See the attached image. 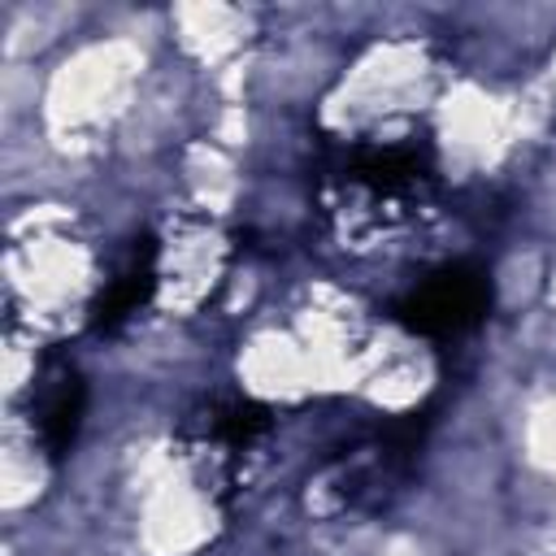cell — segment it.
<instances>
[{
    "label": "cell",
    "instance_id": "6",
    "mask_svg": "<svg viewBox=\"0 0 556 556\" xmlns=\"http://www.w3.org/2000/svg\"><path fill=\"white\" fill-rule=\"evenodd\" d=\"M87 387L74 365H48L30 391V434L48 460H61L83 426Z\"/></svg>",
    "mask_w": 556,
    "mask_h": 556
},
{
    "label": "cell",
    "instance_id": "1",
    "mask_svg": "<svg viewBox=\"0 0 556 556\" xmlns=\"http://www.w3.org/2000/svg\"><path fill=\"white\" fill-rule=\"evenodd\" d=\"M434 191V161L417 139L352 143L317 178V208L343 248L404 230Z\"/></svg>",
    "mask_w": 556,
    "mask_h": 556
},
{
    "label": "cell",
    "instance_id": "5",
    "mask_svg": "<svg viewBox=\"0 0 556 556\" xmlns=\"http://www.w3.org/2000/svg\"><path fill=\"white\" fill-rule=\"evenodd\" d=\"M156 295H161V239L139 235L126 243V252L117 256V265L104 278V287L87 304V321H91V330L113 334L130 317H139Z\"/></svg>",
    "mask_w": 556,
    "mask_h": 556
},
{
    "label": "cell",
    "instance_id": "2",
    "mask_svg": "<svg viewBox=\"0 0 556 556\" xmlns=\"http://www.w3.org/2000/svg\"><path fill=\"white\" fill-rule=\"evenodd\" d=\"M421 430H426V421L400 417V421H387V426L361 434L343 452H334L321 465V473L308 482V508L321 517L387 508L404 491V482L417 465Z\"/></svg>",
    "mask_w": 556,
    "mask_h": 556
},
{
    "label": "cell",
    "instance_id": "3",
    "mask_svg": "<svg viewBox=\"0 0 556 556\" xmlns=\"http://www.w3.org/2000/svg\"><path fill=\"white\" fill-rule=\"evenodd\" d=\"M269 430H274V413L265 404L243 400V395H217V400L195 404L182 417L174 443L187 469L195 473V482L213 500H226L243 486L248 465L265 447Z\"/></svg>",
    "mask_w": 556,
    "mask_h": 556
},
{
    "label": "cell",
    "instance_id": "4",
    "mask_svg": "<svg viewBox=\"0 0 556 556\" xmlns=\"http://www.w3.org/2000/svg\"><path fill=\"white\" fill-rule=\"evenodd\" d=\"M491 308V282L478 265L469 261H456V265H443L434 274H426L400 304H395V317L413 330V334H426V339H452V334H465L473 330Z\"/></svg>",
    "mask_w": 556,
    "mask_h": 556
}]
</instances>
